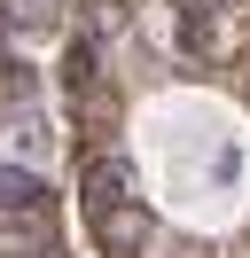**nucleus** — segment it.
I'll list each match as a JSON object with an SVG mask.
<instances>
[{
  "label": "nucleus",
  "mask_w": 250,
  "mask_h": 258,
  "mask_svg": "<svg viewBox=\"0 0 250 258\" xmlns=\"http://www.w3.org/2000/svg\"><path fill=\"white\" fill-rule=\"evenodd\" d=\"M125 188H133V180H125V164H117V157H94V164H86V204H94V211L125 204Z\"/></svg>",
  "instance_id": "obj_2"
},
{
  "label": "nucleus",
  "mask_w": 250,
  "mask_h": 258,
  "mask_svg": "<svg viewBox=\"0 0 250 258\" xmlns=\"http://www.w3.org/2000/svg\"><path fill=\"white\" fill-rule=\"evenodd\" d=\"M102 235H109V250H133V242L149 235V219H141V211H125V204H117V219H102Z\"/></svg>",
  "instance_id": "obj_4"
},
{
  "label": "nucleus",
  "mask_w": 250,
  "mask_h": 258,
  "mask_svg": "<svg viewBox=\"0 0 250 258\" xmlns=\"http://www.w3.org/2000/svg\"><path fill=\"white\" fill-rule=\"evenodd\" d=\"M47 204V180H39V164H16V157H0V211H39Z\"/></svg>",
  "instance_id": "obj_1"
},
{
  "label": "nucleus",
  "mask_w": 250,
  "mask_h": 258,
  "mask_svg": "<svg viewBox=\"0 0 250 258\" xmlns=\"http://www.w3.org/2000/svg\"><path fill=\"white\" fill-rule=\"evenodd\" d=\"M47 149H55V133H47L39 110H16V164H39Z\"/></svg>",
  "instance_id": "obj_3"
},
{
  "label": "nucleus",
  "mask_w": 250,
  "mask_h": 258,
  "mask_svg": "<svg viewBox=\"0 0 250 258\" xmlns=\"http://www.w3.org/2000/svg\"><path fill=\"white\" fill-rule=\"evenodd\" d=\"M0 94H31V71L16 63V55H0Z\"/></svg>",
  "instance_id": "obj_5"
}]
</instances>
